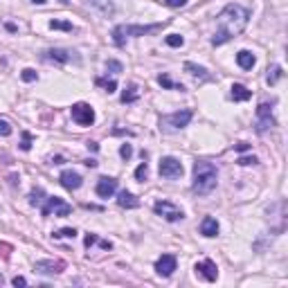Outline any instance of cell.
<instances>
[{"label":"cell","instance_id":"4316f807","mask_svg":"<svg viewBox=\"0 0 288 288\" xmlns=\"http://www.w3.org/2000/svg\"><path fill=\"white\" fill-rule=\"evenodd\" d=\"M52 30H63V32H72V23L68 21H50Z\"/></svg>","mask_w":288,"mask_h":288},{"label":"cell","instance_id":"2e32d148","mask_svg":"<svg viewBox=\"0 0 288 288\" xmlns=\"http://www.w3.org/2000/svg\"><path fill=\"white\" fill-rule=\"evenodd\" d=\"M200 234L207 239L216 237V234H219V221H216L214 216H205L203 223H200Z\"/></svg>","mask_w":288,"mask_h":288},{"label":"cell","instance_id":"4dcf8cb0","mask_svg":"<svg viewBox=\"0 0 288 288\" xmlns=\"http://www.w3.org/2000/svg\"><path fill=\"white\" fill-rule=\"evenodd\" d=\"M97 86H104L108 93H115V88H117V84H115V81H106V79H97Z\"/></svg>","mask_w":288,"mask_h":288},{"label":"cell","instance_id":"d590c367","mask_svg":"<svg viewBox=\"0 0 288 288\" xmlns=\"http://www.w3.org/2000/svg\"><path fill=\"white\" fill-rule=\"evenodd\" d=\"M21 149H23V151H30V149H32V137H30V133H23V144H21Z\"/></svg>","mask_w":288,"mask_h":288},{"label":"cell","instance_id":"9c48e42d","mask_svg":"<svg viewBox=\"0 0 288 288\" xmlns=\"http://www.w3.org/2000/svg\"><path fill=\"white\" fill-rule=\"evenodd\" d=\"M72 119H75L79 126H90V124L95 122V110L93 106H88V104L79 102L72 106Z\"/></svg>","mask_w":288,"mask_h":288},{"label":"cell","instance_id":"ffe728a7","mask_svg":"<svg viewBox=\"0 0 288 288\" xmlns=\"http://www.w3.org/2000/svg\"><path fill=\"white\" fill-rule=\"evenodd\" d=\"M250 97H252V93L246 88V86H241V84L232 86V99H234V102H248Z\"/></svg>","mask_w":288,"mask_h":288},{"label":"cell","instance_id":"ac0fdd59","mask_svg":"<svg viewBox=\"0 0 288 288\" xmlns=\"http://www.w3.org/2000/svg\"><path fill=\"white\" fill-rule=\"evenodd\" d=\"M237 63H239V68H243V70H252L254 63H257V59H254L252 52L241 50V52L237 54Z\"/></svg>","mask_w":288,"mask_h":288},{"label":"cell","instance_id":"60d3db41","mask_svg":"<svg viewBox=\"0 0 288 288\" xmlns=\"http://www.w3.org/2000/svg\"><path fill=\"white\" fill-rule=\"evenodd\" d=\"M32 3H36V5H43V3H45V0H32Z\"/></svg>","mask_w":288,"mask_h":288},{"label":"cell","instance_id":"5bb4252c","mask_svg":"<svg viewBox=\"0 0 288 288\" xmlns=\"http://www.w3.org/2000/svg\"><path fill=\"white\" fill-rule=\"evenodd\" d=\"M43 59L52 61V63H70V61L75 59V52H70V50H47L45 54H43Z\"/></svg>","mask_w":288,"mask_h":288},{"label":"cell","instance_id":"83f0119b","mask_svg":"<svg viewBox=\"0 0 288 288\" xmlns=\"http://www.w3.org/2000/svg\"><path fill=\"white\" fill-rule=\"evenodd\" d=\"M54 237L56 239H75L77 230L75 228H63V230H59V232H54Z\"/></svg>","mask_w":288,"mask_h":288},{"label":"cell","instance_id":"5b68a950","mask_svg":"<svg viewBox=\"0 0 288 288\" xmlns=\"http://www.w3.org/2000/svg\"><path fill=\"white\" fill-rule=\"evenodd\" d=\"M72 212V205H68L63 198H56V196H47L45 203L41 205V214L43 216H68Z\"/></svg>","mask_w":288,"mask_h":288},{"label":"cell","instance_id":"f1b7e54d","mask_svg":"<svg viewBox=\"0 0 288 288\" xmlns=\"http://www.w3.org/2000/svg\"><path fill=\"white\" fill-rule=\"evenodd\" d=\"M147 176H149V167H147V162H142V165L135 169V180H144Z\"/></svg>","mask_w":288,"mask_h":288},{"label":"cell","instance_id":"8fae6325","mask_svg":"<svg viewBox=\"0 0 288 288\" xmlns=\"http://www.w3.org/2000/svg\"><path fill=\"white\" fill-rule=\"evenodd\" d=\"M176 266H178V259H176L174 254H162L156 261V272L160 277H169V275H174Z\"/></svg>","mask_w":288,"mask_h":288},{"label":"cell","instance_id":"d4e9b609","mask_svg":"<svg viewBox=\"0 0 288 288\" xmlns=\"http://www.w3.org/2000/svg\"><path fill=\"white\" fill-rule=\"evenodd\" d=\"M165 43L169 47H182V45H185V38H182L180 34H169L165 38Z\"/></svg>","mask_w":288,"mask_h":288},{"label":"cell","instance_id":"cb8c5ba5","mask_svg":"<svg viewBox=\"0 0 288 288\" xmlns=\"http://www.w3.org/2000/svg\"><path fill=\"white\" fill-rule=\"evenodd\" d=\"M45 198H47V196L43 194V189H34L30 194V205H34V207H36V205H43V203H45Z\"/></svg>","mask_w":288,"mask_h":288},{"label":"cell","instance_id":"836d02e7","mask_svg":"<svg viewBox=\"0 0 288 288\" xmlns=\"http://www.w3.org/2000/svg\"><path fill=\"white\" fill-rule=\"evenodd\" d=\"M21 77H23V81H36V72L32 70V68H25Z\"/></svg>","mask_w":288,"mask_h":288},{"label":"cell","instance_id":"d6a6232c","mask_svg":"<svg viewBox=\"0 0 288 288\" xmlns=\"http://www.w3.org/2000/svg\"><path fill=\"white\" fill-rule=\"evenodd\" d=\"M237 162H239L241 167H248V165H254V162H257V158H254V156H241Z\"/></svg>","mask_w":288,"mask_h":288},{"label":"cell","instance_id":"7c38bea8","mask_svg":"<svg viewBox=\"0 0 288 288\" xmlns=\"http://www.w3.org/2000/svg\"><path fill=\"white\" fill-rule=\"evenodd\" d=\"M196 275L203 277L205 281H216V277H219V268H216V263L212 259H205V261H198L196 263Z\"/></svg>","mask_w":288,"mask_h":288},{"label":"cell","instance_id":"b9f144b4","mask_svg":"<svg viewBox=\"0 0 288 288\" xmlns=\"http://www.w3.org/2000/svg\"><path fill=\"white\" fill-rule=\"evenodd\" d=\"M61 3H68V0H61Z\"/></svg>","mask_w":288,"mask_h":288},{"label":"cell","instance_id":"3957f363","mask_svg":"<svg viewBox=\"0 0 288 288\" xmlns=\"http://www.w3.org/2000/svg\"><path fill=\"white\" fill-rule=\"evenodd\" d=\"M160 27H162L160 23H156V25H117L113 30V43L117 47H122L128 36H144L151 34V32H158Z\"/></svg>","mask_w":288,"mask_h":288},{"label":"cell","instance_id":"e575fe53","mask_svg":"<svg viewBox=\"0 0 288 288\" xmlns=\"http://www.w3.org/2000/svg\"><path fill=\"white\" fill-rule=\"evenodd\" d=\"M0 135L3 137H7V135H12V126H9L5 119H0Z\"/></svg>","mask_w":288,"mask_h":288},{"label":"cell","instance_id":"52a82bcc","mask_svg":"<svg viewBox=\"0 0 288 288\" xmlns=\"http://www.w3.org/2000/svg\"><path fill=\"white\" fill-rule=\"evenodd\" d=\"M160 176L162 178H167V180H176V178H180L182 176V162L178 160V158H174V156H167V158H162L160 160Z\"/></svg>","mask_w":288,"mask_h":288},{"label":"cell","instance_id":"f35d334b","mask_svg":"<svg viewBox=\"0 0 288 288\" xmlns=\"http://www.w3.org/2000/svg\"><path fill=\"white\" fill-rule=\"evenodd\" d=\"M95 243H97V237H95V234H88V237H86V248L95 246Z\"/></svg>","mask_w":288,"mask_h":288},{"label":"cell","instance_id":"74e56055","mask_svg":"<svg viewBox=\"0 0 288 288\" xmlns=\"http://www.w3.org/2000/svg\"><path fill=\"white\" fill-rule=\"evenodd\" d=\"M234 149H237L239 153H243V151H248V149H250V144H248V142H239V144H234Z\"/></svg>","mask_w":288,"mask_h":288},{"label":"cell","instance_id":"8992f818","mask_svg":"<svg viewBox=\"0 0 288 288\" xmlns=\"http://www.w3.org/2000/svg\"><path fill=\"white\" fill-rule=\"evenodd\" d=\"M153 212H156L158 216H162L165 221H169V223H176V221L185 219L182 209L178 207V205L171 203V200H158V203L153 205Z\"/></svg>","mask_w":288,"mask_h":288},{"label":"cell","instance_id":"30bf717a","mask_svg":"<svg viewBox=\"0 0 288 288\" xmlns=\"http://www.w3.org/2000/svg\"><path fill=\"white\" fill-rule=\"evenodd\" d=\"M65 263L63 261H52V259H43V261H36L34 263V270L43 277H52V275H59L63 272Z\"/></svg>","mask_w":288,"mask_h":288},{"label":"cell","instance_id":"f546056e","mask_svg":"<svg viewBox=\"0 0 288 288\" xmlns=\"http://www.w3.org/2000/svg\"><path fill=\"white\" fill-rule=\"evenodd\" d=\"M119 156H122L124 160H128V158L133 156V149H131V144H122V147H119Z\"/></svg>","mask_w":288,"mask_h":288},{"label":"cell","instance_id":"7402d4cb","mask_svg":"<svg viewBox=\"0 0 288 288\" xmlns=\"http://www.w3.org/2000/svg\"><path fill=\"white\" fill-rule=\"evenodd\" d=\"M158 84H160L162 88H169V90H185L182 84H174V81L169 79V75H160L158 77Z\"/></svg>","mask_w":288,"mask_h":288},{"label":"cell","instance_id":"ab89813d","mask_svg":"<svg viewBox=\"0 0 288 288\" xmlns=\"http://www.w3.org/2000/svg\"><path fill=\"white\" fill-rule=\"evenodd\" d=\"M14 286H27L25 277H14Z\"/></svg>","mask_w":288,"mask_h":288},{"label":"cell","instance_id":"4fadbf2b","mask_svg":"<svg viewBox=\"0 0 288 288\" xmlns=\"http://www.w3.org/2000/svg\"><path fill=\"white\" fill-rule=\"evenodd\" d=\"M95 191H97L99 198H110V196L117 191V180H115V178H108V176H102V178L97 180V187H95Z\"/></svg>","mask_w":288,"mask_h":288},{"label":"cell","instance_id":"7a4b0ae2","mask_svg":"<svg viewBox=\"0 0 288 288\" xmlns=\"http://www.w3.org/2000/svg\"><path fill=\"white\" fill-rule=\"evenodd\" d=\"M216 180H219V171H216V167L212 162L200 160L194 165V185H191L194 194H198V196L212 194L216 187Z\"/></svg>","mask_w":288,"mask_h":288},{"label":"cell","instance_id":"603a6c76","mask_svg":"<svg viewBox=\"0 0 288 288\" xmlns=\"http://www.w3.org/2000/svg\"><path fill=\"white\" fill-rule=\"evenodd\" d=\"M137 97H140L137 86H128V90H124V93H122V104H131V102H135Z\"/></svg>","mask_w":288,"mask_h":288},{"label":"cell","instance_id":"9a60e30c","mask_svg":"<svg viewBox=\"0 0 288 288\" xmlns=\"http://www.w3.org/2000/svg\"><path fill=\"white\" fill-rule=\"evenodd\" d=\"M59 180H61V185H63L68 191H77L81 185H84V180H81V176L77 174V171H70V169H68V171H63Z\"/></svg>","mask_w":288,"mask_h":288},{"label":"cell","instance_id":"277c9868","mask_svg":"<svg viewBox=\"0 0 288 288\" xmlns=\"http://www.w3.org/2000/svg\"><path fill=\"white\" fill-rule=\"evenodd\" d=\"M191 110H178V113H171V115H162L160 117V128L162 131H180L189 124L191 119Z\"/></svg>","mask_w":288,"mask_h":288},{"label":"cell","instance_id":"ba28073f","mask_svg":"<svg viewBox=\"0 0 288 288\" xmlns=\"http://www.w3.org/2000/svg\"><path fill=\"white\" fill-rule=\"evenodd\" d=\"M257 133H266L270 126H275V117H272V108L270 104H259L257 106Z\"/></svg>","mask_w":288,"mask_h":288},{"label":"cell","instance_id":"484cf974","mask_svg":"<svg viewBox=\"0 0 288 288\" xmlns=\"http://www.w3.org/2000/svg\"><path fill=\"white\" fill-rule=\"evenodd\" d=\"M279 79H281V68L279 65H272V70H268V84L275 86Z\"/></svg>","mask_w":288,"mask_h":288},{"label":"cell","instance_id":"1f68e13d","mask_svg":"<svg viewBox=\"0 0 288 288\" xmlns=\"http://www.w3.org/2000/svg\"><path fill=\"white\" fill-rule=\"evenodd\" d=\"M106 70H110L113 75H117V72H122L124 68H122V63H119V61H108V63H106Z\"/></svg>","mask_w":288,"mask_h":288},{"label":"cell","instance_id":"d6986e66","mask_svg":"<svg viewBox=\"0 0 288 288\" xmlns=\"http://www.w3.org/2000/svg\"><path fill=\"white\" fill-rule=\"evenodd\" d=\"M185 70L189 72L191 77H196V79H200V81H209L212 77L207 75V70L203 68V65H196V63H191V61H187L185 63Z\"/></svg>","mask_w":288,"mask_h":288},{"label":"cell","instance_id":"6da1fadb","mask_svg":"<svg viewBox=\"0 0 288 288\" xmlns=\"http://www.w3.org/2000/svg\"><path fill=\"white\" fill-rule=\"evenodd\" d=\"M248 21H250V12H248L246 7H241V5H225L223 12L216 16V23H219V30H216V34L212 38L214 45H223V43H228L230 38L239 36L243 30H246Z\"/></svg>","mask_w":288,"mask_h":288},{"label":"cell","instance_id":"8d00e7d4","mask_svg":"<svg viewBox=\"0 0 288 288\" xmlns=\"http://www.w3.org/2000/svg\"><path fill=\"white\" fill-rule=\"evenodd\" d=\"M167 7H185L187 0H165Z\"/></svg>","mask_w":288,"mask_h":288},{"label":"cell","instance_id":"e0dca14e","mask_svg":"<svg viewBox=\"0 0 288 288\" xmlns=\"http://www.w3.org/2000/svg\"><path fill=\"white\" fill-rule=\"evenodd\" d=\"M117 205L119 207H126V209H135V207H140V200H137L131 191L124 189V191H119L117 194Z\"/></svg>","mask_w":288,"mask_h":288},{"label":"cell","instance_id":"44dd1931","mask_svg":"<svg viewBox=\"0 0 288 288\" xmlns=\"http://www.w3.org/2000/svg\"><path fill=\"white\" fill-rule=\"evenodd\" d=\"M90 5H93V7H97L104 16H110V14L115 12V5L110 3V0H90Z\"/></svg>","mask_w":288,"mask_h":288}]
</instances>
